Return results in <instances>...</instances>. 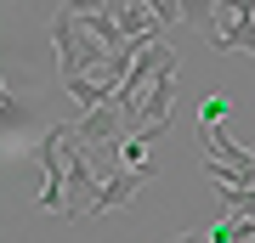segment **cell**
<instances>
[{
	"label": "cell",
	"instance_id": "1",
	"mask_svg": "<svg viewBox=\"0 0 255 243\" xmlns=\"http://www.w3.org/2000/svg\"><path fill=\"white\" fill-rule=\"evenodd\" d=\"M51 51H57V74H63V80H74V74H91V80H102L108 85V45H102L91 28H85V17L74 6H63L51 17ZM114 90V85H108Z\"/></svg>",
	"mask_w": 255,
	"mask_h": 243
},
{
	"label": "cell",
	"instance_id": "12",
	"mask_svg": "<svg viewBox=\"0 0 255 243\" xmlns=\"http://www.w3.org/2000/svg\"><path fill=\"white\" fill-rule=\"evenodd\" d=\"M63 6H74V11H80V17H85V11H102V6H108V0H63Z\"/></svg>",
	"mask_w": 255,
	"mask_h": 243
},
{
	"label": "cell",
	"instance_id": "2",
	"mask_svg": "<svg viewBox=\"0 0 255 243\" xmlns=\"http://www.w3.org/2000/svg\"><path fill=\"white\" fill-rule=\"evenodd\" d=\"M68 136H74V125H46L34 142V164L46 170V181L34 192V209H46V215L68 209Z\"/></svg>",
	"mask_w": 255,
	"mask_h": 243
},
{
	"label": "cell",
	"instance_id": "3",
	"mask_svg": "<svg viewBox=\"0 0 255 243\" xmlns=\"http://www.w3.org/2000/svg\"><path fill=\"white\" fill-rule=\"evenodd\" d=\"M176 63H182V57H176V45L164 40V34H159V40H147V45H142V57L130 63V74H125V80H119V90H114V96L125 102V113H136V108H142V96H147V85H153L159 74H176Z\"/></svg>",
	"mask_w": 255,
	"mask_h": 243
},
{
	"label": "cell",
	"instance_id": "6",
	"mask_svg": "<svg viewBox=\"0 0 255 243\" xmlns=\"http://www.w3.org/2000/svg\"><path fill=\"white\" fill-rule=\"evenodd\" d=\"M147 181H153V170H119V164H114V170L102 175V187H97L91 215H114V209H125V204L147 187Z\"/></svg>",
	"mask_w": 255,
	"mask_h": 243
},
{
	"label": "cell",
	"instance_id": "9",
	"mask_svg": "<svg viewBox=\"0 0 255 243\" xmlns=\"http://www.w3.org/2000/svg\"><path fill=\"white\" fill-rule=\"evenodd\" d=\"M216 6L221 0H182V23H193L199 34H210V28H216Z\"/></svg>",
	"mask_w": 255,
	"mask_h": 243
},
{
	"label": "cell",
	"instance_id": "4",
	"mask_svg": "<svg viewBox=\"0 0 255 243\" xmlns=\"http://www.w3.org/2000/svg\"><path fill=\"white\" fill-rule=\"evenodd\" d=\"M125 130H130V113H125L119 96H108L102 108H85L80 119H74V136H80L85 147H108V142H119Z\"/></svg>",
	"mask_w": 255,
	"mask_h": 243
},
{
	"label": "cell",
	"instance_id": "13",
	"mask_svg": "<svg viewBox=\"0 0 255 243\" xmlns=\"http://www.w3.org/2000/svg\"><path fill=\"white\" fill-rule=\"evenodd\" d=\"M170 243H210V232H182V238H170Z\"/></svg>",
	"mask_w": 255,
	"mask_h": 243
},
{
	"label": "cell",
	"instance_id": "10",
	"mask_svg": "<svg viewBox=\"0 0 255 243\" xmlns=\"http://www.w3.org/2000/svg\"><path fill=\"white\" fill-rule=\"evenodd\" d=\"M227 113H233L227 96H204L199 102V125H227Z\"/></svg>",
	"mask_w": 255,
	"mask_h": 243
},
{
	"label": "cell",
	"instance_id": "8",
	"mask_svg": "<svg viewBox=\"0 0 255 243\" xmlns=\"http://www.w3.org/2000/svg\"><path fill=\"white\" fill-rule=\"evenodd\" d=\"M102 11H108V17L125 28L130 40H159V34H164V23L153 17V6H147V0H108Z\"/></svg>",
	"mask_w": 255,
	"mask_h": 243
},
{
	"label": "cell",
	"instance_id": "7",
	"mask_svg": "<svg viewBox=\"0 0 255 243\" xmlns=\"http://www.w3.org/2000/svg\"><path fill=\"white\" fill-rule=\"evenodd\" d=\"M170 108H176V74H159L147 85L142 108L130 113V130H170Z\"/></svg>",
	"mask_w": 255,
	"mask_h": 243
},
{
	"label": "cell",
	"instance_id": "11",
	"mask_svg": "<svg viewBox=\"0 0 255 243\" xmlns=\"http://www.w3.org/2000/svg\"><path fill=\"white\" fill-rule=\"evenodd\" d=\"M147 6H153V17L170 28V23H182V0H147Z\"/></svg>",
	"mask_w": 255,
	"mask_h": 243
},
{
	"label": "cell",
	"instance_id": "5",
	"mask_svg": "<svg viewBox=\"0 0 255 243\" xmlns=\"http://www.w3.org/2000/svg\"><path fill=\"white\" fill-rule=\"evenodd\" d=\"M23 130H46V119H40V102L23 96L17 85L0 96V136H6V153H17L23 147Z\"/></svg>",
	"mask_w": 255,
	"mask_h": 243
}]
</instances>
